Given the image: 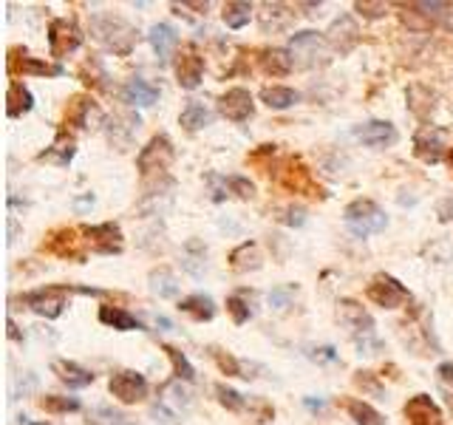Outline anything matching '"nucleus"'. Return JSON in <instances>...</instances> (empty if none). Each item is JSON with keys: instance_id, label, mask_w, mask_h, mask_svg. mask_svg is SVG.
<instances>
[{"instance_id": "f257e3e1", "label": "nucleus", "mask_w": 453, "mask_h": 425, "mask_svg": "<svg viewBox=\"0 0 453 425\" xmlns=\"http://www.w3.org/2000/svg\"><path fill=\"white\" fill-rule=\"evenodd\" d=\"M91 37L119 57H128L133 51V46L139 43L136 28L125 17L111 15V12H97L91 17Z\"/></svg>"}, {"instance_id": "f03ea898", "label": "nucleus", "mask_w": 453, "mask_h": 425, "mask_svg": "<svg viewBox=\"0 0 453 425\" xmlns=\"http://www.w3.org/2000/svg\"><path fill=\"white\" fill-rule=\"evenodd\" d=\"M343 221L346 227L357 235V238H369V235H377L388 227V216L385 210L371 201V199H354L351 204H346L343 210Z\"/></svg>"}, {"instance_id": "7ed1b4c3", "label": "nucleus", "mask_w": 453, "mask_h": 425, "mask_svg": "<svg viewBox=\"0 0 453 425\" xmlns=\"http://www.w3.org/2000/svg\"><path fill=\"white\" fill-rule=\"evenodd\" d=\"M190 406H193V391L185 386V380H170L159 391V403L154 406V417H156V422L176 425L190 411Z\"/></svg>"}, {"instance_id": "20e7f679", "label": "nucleus", "mask_w": 453, "mask_h": 425, "mask_svg": "<svg viewBox=\"0 0 453 425\" xmlns=\"http://www.w3.org/2000/svg\"><path fill=\"white\" fill-rule=\"evenodd\" d=\"M289 54L295 60V66L300 69H315V66H326L329 63V40L312 28L306 32H295L289 37Z\"/></svg>"}, {"instance_id": "39448f33", "label": "nucleus", "mask_w": 453, "mask_h": 425, "mask_svg": "<svg viewBox=\"0 0 453 425\" xmlns=\"http://www.w3.org/2000/svg\"><path fill=\"white\" fill-rule=\"evenodd\" d=\"M173 159H176L173 142H170L165 134H159V136H154V139H150V142L139 150L136 168H139V173L147 179V176H154V173H165V170L173 165Z\"/></svg>"}, {"instance_id": "423d86ee", "label": "nucleus", "mask_w": 453, "mask_h": 425, "mask_svg": "<svg viewBox=\"0 0 453 425\" xmlns=\"http://www.w3.org/2000/svg\"><path fill=\"white\" fill-rule=\"evenodd\" d=\"M71 287H43V289H35V292H26L23 295V303L35 315L40 318H59L66 312V295H68Z\"/></svg>"}, {"instance_id": "0eeeda50", "label": "nucleus", "mask_w": 453, "mask_h": 425, "mask_svg": "<svg viewBox=\"0 0 453 425\" xmlns=\"http://www.w3.org/2000/svg\"><path fill=\"white\" fill-rule=\"evenodd\" d=\"M366 295L382 309H397L405 300H411V292L394 275H385V272H377V275L371 278V284L366 287Z\"/></svg>"}, {"instance_id": "6e6552de", "label": "nucleus", "mask_w": 453, "mask_h": 425, "mask_svg": "<svg viewBox=\"0 0 453 425\" xmlns=\"http://www.w3.org/2000/svg\"><path fill=\"white\" fill-rule=\"evenodd\" d=\"M82 46V32L77 28L74 20H66V17H57L51 20L48 26V48H51V57H66V54H74L77 48Z\"/></svg>"}, {"instance_id": "1a4fd4ad", "label": "nucleus", "mask_w": 453, "mask_h": 425, "mask_svg": "<svg viewBox=\"0 0 453 425\" xmlns=\"http://www.w3.org/2000/svg\"><path fill=\"white\" fill-rule=\"evenodd\" d=\"M108 388L111 394L119 400V403H125V406H133V403H142L147 397V380L139 374V372H116L111 380H108Z\"/></svg>"}, {"instance_id": "9d476101", "label": "nucleus", "mask_w": 453, "mask_h": 425, "mask_svg": "<svg viewBox=\"0 0 453 425\" xmlns=\"http://www.w3.org/2000/svg\"><path fill=\"white\" fill-rule=\"evenodd\" d=\"M354 139H360L366 147H391V145H397L400 134L397 128L385 123V119H371V123H362L354 128Z\"/></svg>"}, {"instance_id": "9b49d317", "label": "nucleus", "mask_w": 453, "mask_h": 425, "mask_svg": "<svg viewBox=\"0 0 453 425\" xmlns=\"http://www.w3.org/2000/svg\"><path fill=\"white\" fill-rule=\"evenodd\" d=\"M219 111H221V116L230 119V123H247V119L255 114L252 94L247 88H230L219 100Z\"/></svg>"}, {"instance_id": "f8f14e48", "label": "nucleus", "mask_w": 453, "mask_h": 425, "mask_svg": "<svg viewBox=\"0 0 453 425\" xmlns=\"http://www.w3.org/2000/svg\"><path fill=\"white\" fill-rule=\"evenodd\" d=\"M85 235H88V244L94 253L100 255H113V253H122V230L113 221H105V224H97V227H85Z\"/></svg>"}, {"instance_id": "ddd939ff", "label": "nucleus", "mask_w": 453, "mask_h": 425, "mask_svg": "<svg viewBox=\"0 0 453 425\" xmlns=\"http://www.w3.org/2000/svg\"><path fill=\"white\" fill-rule=\"evenodd\" d=\"M338 318H340V323H346L349 329H354V338L374 335V318L366 309H362L357 300H351V298H343L338 303Z\"/></svg>"}, {"instance_id": "4468645a", "label": "nucleus", "mask_w": 453, "mask_h": 425, "mask_svg": "<svg viewBox=\"0 0 453 425\" xmlns=\"http://www.w3.org/2000/svg\"><path fill=\"white\" fill-rule=\"evenodd\" d=\"M414 154L422 159V162H442L445 156V134L434 125H425L416 136H414Z\"/></svg>"}, {"instance_id": "2eb2a0df", "label": "nucleus", "mask_w": 453, "mask_h": 425, "mask_svg": "<svg viewBox=\"0 0 453 425\" xmlns=\"http://www.w3.org/2000/svg\"><path fill=\"white\" fill-rule=\"evenodd\" d=\"M176 77H178V85L181 88H198L201 85V77H204V57L196 51V48H187L185 54H178L176 60Z\"/></svg>"}, {"instance_id": "dca6fc26", "label": "nucleus", "mask_w": 453, "mask_h": 425, "mask_svg": "<svg viewBox=\"0 0 453 425\" xmlns=\"http://www.w3.org/2000/svg\"><path fill=\"white\" fill-rule=\"evenodd\" d=\"M405 419L408 425H442V411L428 394H416L405 403Z\"/></svg>"}, {"instance_id": "f3484780", "label": "nucleus", "mask_w": 453, "mask_h": 425, "mask_svg": "<svg viewBox=\"0 0 453 425\" xmlns=\"http://www.w3.org/2000/svg\"><path fill=\"white\" fill-rule=\"evenodd\" d=\"M159 94L162 91L154 85V82H147L142 77H131L122 88V100L128 105H136V108H150V105H156L159 102Z\"/></svg>"}, {"instance_id": "a211bd4d", "label": "nucleus", "mask_w": 453, "mask_h": 425, "mask_svg": "<svg viewBox=\"0 0 453 425\" xmlns=\"http://www.w3.org/2000/svg\"><path fill=\"white\" fill-rule=\"evenodd\" d=\"M326 40H329V46L340 48L343 54L351 51V48L357 46V40H360V28H357V23L351 20V15H340L335 23H331Z\"/></svg>"}, {"instance_id": "6ab92c4d", "label": "nucleus", "mask_w": 453, "mask_h": 425, "mask_svg": "<svg viewBox=\"0 0 453 425\" xmlns=\"http://www.w3.org/2000/svg\"><path fill=\"white\" fill-rule=\"evenodd\" d=\"M51 372L59 377V383H66L68 388H85V386L94 383V374H91L88 369H82V366H77V363H71V360H54Z\"/></svg>"}, {"instance_id": "aec40b11", "label": "nucleus", "mask_w": 453, "mask_h": 425, "mask_svg": "<svg viewBox=\"0 0 453 425\" xmlns=\"http://www.w3.org/2000/svg\"><path fill=\"white\" fill-rule=\"evenodd\" d=\"M147 37H150V46H154V51L159 54V60H162V63H167L173 48L178 46V32H176L170 23H156L154 28H150Z\"/></svg>"}, {"instance_id": "412c9836", "label": "nucleus", "mask_w": 453, "mask_h": 425, "mask_svg": "<svg viewBox=\"0 0 453 425\" xmlns=\"http://www.w3.org/2000/svg\"><path fill=\"white\" fill-rule=\"evenodd\" d=\"M178 309L185 312V315H190V318H196V320H213L216 318V300L210 298V295L196 292V295L181 298L178 300Z\"/></svg>"}, {"instance_id": "4be33fe9", "label": "nucleus", "mask_w": 453, "mask_h": 425, "mask_svg": "<svg viewBox=\"0 0 453 425\" xmlns=\"http://www.w3.org/2000/svg\"><path fill=\"white\" fill-rule=\"evenodd\" d=\"M35 108V97L23 82H9V91H6V114L15 119V116H23Z\"/></svg>"}, {"instance_id": "5701e85b", "label": "nucleus", "mask_w": 453, "mask_h": 425, "mask_svg": "<svg viewBox=\"0 0 453 425\" xmlns=\"http://www.w3.org/2000/svg\"><path fill=\"white\" fill-rule=\"evenodd\" d=\"M74 154H77V145H74V139L63 131V134L54 139V145L46 150V154H40V159H46V162H51V165H57V168H68L71 159H74Z\"/></svg>"}, {"instance_id": "b1692460", "label": "nucleus", "mask_w": 453, "mask_h": 425, "mask_svg": "<svg viewBox=\"0 0 453 425\" xmlns=\"http://www.w3.org/2000/svg\"><path fill=\"white\" fill-rule=\"evenodd\" d=\"M261 250H258V244L255 241H244L241 247H235L232 253H230V266L235 269V272H250V269H261Z\"/></svg>"}, {"instance_id": "393cba45", "label": "nucleus", "mask_w": 453, "mask_h": 425, "mask_svg": "<svg viewBox=\"0 0 453 425\" xmlns=\"http://www.w3.org/2000/svg\"><path fill=\"white\" fill-rule=\"evenodd\" d=\"M261 100L272 111H284V108H292L295 102H300V94H297L295 88H286V85H266L261 91Z\"/></svg>"}, {"instance_id": "a878e982", "label": "nucleus", "mask_w": 453, "mask_h": 425, "mask_svg": "<svg viewBox=\"0 0 453 425\" xmlns=\"http://www.w3.org/2000/svg\"><path fill=\"white\" fill-rule=\"evenodd\" d=\"M100 320L119 329V332H136V329H145L142 320L125 309H119V307H100Z\"/></svg>"}, {"instance_id": "bb28decb", "label": "nucleus", "mask_w": 453, "mask_h": 425, "mask_svg": "<svg viewBox=\"0 0 453 425\" xmlns=\"http://www.w3.org/2000/svg\"><path fill=\"white\" fill-rule=\"evenodd\" d=\"M147 281H150V292L159 295V298H176V295H178V278L173 275L167 266L154 269V272L147 275Z\"/></svg>"}, {"instance_id": "cd10ccee", "label": "nucleus", "mask_w": 453, "mask_h": 425, "mask_svg": "<svg viewBox=\"0 0 453 425\" xmlns=\"http://www.w3.org/2000/svg\"><path fill=\"white\" fill-rule=\"evenodd\" d=\"M261 63H264V71L275 74V77H284V74H289L295 69V60H292V54L286 48H269V51H264Z\"/></svg>"}, {"instance_id": "c85d7f7f", "label": "nucleus", "mask_w": 453, "mask_h": 425, "mask_svg": "<svg viewBox=\"0 0 453 425\" xmlns=\"http://www.w3.org/2000/svg\"><path fill=\"white\" fill-rule=\"evenodd\" d=\"M178 125L185 128L187 134H196V131L210 125V111L201 102H187V108L181 111V116H178Z\"/></svg>"}, {"instance_id": "c756f323", "label": "nucleus", "mask_w": 453, "mask_h": 425, "mask_svg": "<svg viewBox=\"0 0 453 425\" xmlns=\"http://www.w3.org/2000/svg\"><path fill=\"white\" fill-rule=\"evenodd\" d=\"M204 247L198 244V241H187L185 244V258H181V266H185L193 278H201L207 272V261H204Z\"/></svg>"}, {"instance_id": "7c9ffc66", "label": "nucleus", "mask_w": 453, "mask_h": 425, "mask_svg": "<svg viewBox=\"0 0 453 425\" xmlns=\"http://www.w3.org/2000/svg\"><path fill=\"white\" fill-rule=\"evenodd\" d=\"M346 411L351 414V419H354L357 425H385V417H382L374 406L362 403V400H349V403H346Z\"/></svg>"}, {"instance_id": "2f4dec72", "label": "nucleus", "mask_w": 453, "mask_h": 425, "mask_svg": "<svg viewBox=\"0 0 453 425\" xmlns=\"http://www.w3.org/2000/svg\"><path fill=\"white\" fill-rule=\"evenodd\" d=\"M91 114H100L97 102L88 100V97H77L68 108V123L77 128H91Z\"/></svg>"}, {"instance_id": "473e14b6", "label": "nucleus", "mask_w": 453, "mask_h": 425, "mask_svg": "<svg viewBox=\"0 0 453 425\" xmlns=\"http://www.w3.org/2000/svg\"><path fill=\"white\" fill-rule=\"evenodd\" d=\"M252 17V3H247V0H232V3L224 6V23L230 28H244Z\"/></svg>"}, {"instance_id": "72a5a7b5", "label": "nucleus", "mask_w": 453, "mask_h": 425, "mask_svg": "<svg viewBox=\"0 0 453 425\" xmlns=\"http://www.w3.org/2000/svg\"><path fill=\"white\" fill-rule=\"evenodd\" d=\"M258 20H261V26L266 28V32H269V26L272 28H284V26H289L292 12H286V6H281V3H266L264 12L258 15Z\"/></svg>"}, {"instance_id": "f704fd0d", "label": "nucleus", "mask_w": 453, "mask_h": 425, "mask_svg": "<svg viewBox=\"0 0 453 425\" xmlns=\"http://www.w3.org/2000/svg\"><path fill=\"white\" fill-rule=\"evenodd\" d=\"M170 363H173V372H176V380H185V383H193L196 380V369L190 366V360L185 357V352L176 349V346H165Z\"/></svg>"}, {"instance_id": "c9c22d12", "label": "nucleus", "mask_w": 453, "mask_h": 425, "mask_svg": "<svg viewBox=\"0 0 453 425\" xmlns=\"http://www.w3.org/2000/svg\"><path fill=\"white\" fill-rule=\"evenodd\" d=\"M20 71H23V74H37V77H63V74H66V69H63V66L40 63V60H35V57H26V54H23V60H20Z\"/></svg>"}, {"instance_id": "e433bc0d", "label": "nucleus", "mask_w": 453, "mask_h": 425, "mask_svg": "<svg viewBox=\"0 0 453 425\" xmlns=\"http://www.w3.org/2000/svg\"><path fill=\"white\" fill-rule=\"evenodd\" d=\"M247 298V292L244 289H241V292H232L230 298H227V312L232 315V320L241 326V323H247L250 318H252V307H250V303L244 300Z\"/></svg>"}, {"instance_id": "4c0bfd02", "label": "nucleus", "mask_w": 453, "mask_h": 425, "mask_svg": "<svg viewBox=\"0 0 453 425\" xmlns=\"http://www.w3.org/2000/svg\"><path fill=\"white\" fill-rule=\"evenodd\" d=\"M216 394H219V403H221L227 411H244V408H247L244 394L235 391V388H230V386H224V383L216 386Z\"/></svg>"}, {"instance_id": "58836bf2", "label": "nucleus", "mask_w": 453, "mask_h": 425, "mask_svg": "<svg viewBox=\"0 0 453 425\" xmlns=\"http://www.w3.org/2000/svg\"><path fill=\"white\" fill-rule=\"evenodd\" d=\"M40 406L51 414H68V411H80V400L77 397H57V394H48V397L40 400Z\"/></svg>"}, {"instance_id": "ea45409f", "label": "nucleus", "mask_w": 453, "mask_h": 425, "mask_svg": "<svg viewBox=\"0 0 453 425\" xmlns=\"http://www.w3.org/2000/svg\"><path fill=\"white\" fill-rule=\"evenodd\" d=\"M216 357V363H219V369L224 372V374H230V377H244V366L235 360V357H230V354H224V352H219V349H213L210 352Z\"/></svg>"}, {"instance_id": "a19ab883", "label": "nucleus", "mask_w": 453, "mask_h": 425, "mask_svg": "<svg viewBox=\"0 0 453 425\" xmlns=\"http://www.w3.org/2000/svg\"><path fill=\"white\" fill-rule=\"evenodd\" d=\"M292 298H295V287H278L269 292V307H275L278 312L292 307Z\"/></svg>"}, {"instance_id": "79ce46f5", "label": "nucleus", "mask_w": 453, "mask_h": 425, "mask_svg": "<svg viewBox=\"0 0 453 425\" xmlns=\"http://www.w3.org/2000/svg\"><path fill=\"white\" fill-rule=\"evenodd\" d=\"M227 185H230V193H235L238 199H252L255 196V185L244 176H230Z\"/></svg>"}, {"instance_id": "37998d69", "label": "nucleus", "mask_w": 453, "mask_h": 425, "mask_svg": "<svg viewBox=\"0 0 453 425\" xmlns=\"http://www.w3.org/2000/svg\"><path fill=\"white\" fill-rule=\"evenodd\" d=\"M97 417H102L100 425H136L131 417L119 414V411H113V408H97Z\"/></svg>"}, {"instance_id": "c03bdc74", "label": "nucleus", "mask_w": 453, "mask_h": 425, "mask_svg": "<svg viewBox=\"0 0 453 425\" xmlns=\"http://www.w3.org/2000/svg\"><path fill=\"white\" fill-rule=\"evenodd\" d=\"M357 343V352L366 354V357H374L377 352H382V341H377V335H369V338H354Z\"/></svg>"}, {"instance_id": "a18cd8bd", "label": "nucleus", "mask_w": 453, "mask_h": 425, "mask_svg": "<svg viewBox=\"0 0 453 425\" xmlns=\"http://www.w3.org/2000/svg\"><path fill=\"white\" fill-rule=\"evenodd\" d=\"M354 383L362 388V391H371V394H382V386L374 380V374L371 372H357V377H354Z\"/></svg>"}, {"instance_id": "49530a36", "label": "nucleus", "mask_w": 453, "mask_h": 425, "mask_svg": "<svg viewBox=\"0 0 453 425\" xmlns=\"http://www.w3.org/2000/svg\"><path fill=\"white\" fill-rule=\"evenodd\" d=\"M306 354L317 363H335L338 360V349L335 346H320V349H306Z\"/></svg>"}, {"instance_id": "de8ad7c7", "label": "nucleus", "mask_w": 453, "mask_h": 425, "mask_svg": "<svg viewBox=\"0 0 453 425\" xmlns=\"http://www.w3.org/2000/svg\"><path fill=\"white\" fill-rule=\"evenodd\" d=\"M304 221H306V210H304V207H286L284 224H289V227H304Z\"/></svg>"}, {"instance_id": "09e8293b", "label": "nucleus", "mask_w": 453, "mask_h": 425, "mask_svg": "<svg viewBox=\"0 0 453 425\" xmlns=\"http://www.w3.org/2000/svg\"><path fill=\"white\" fill-rule=\"evenodd\" d=\"M354 9L366 12V17H382L388 6H385V3H354Z\"/></svg>"}, {"instance_id": "8fccbe9b", "label": "nucleus", "mask_w": 453, "mask_h": 425, "mask_svg": "<svg viewBox=\"0 0 453 425\" xmlns=\"http://www.w3.org/2000/svg\"><path fill=\"white\" fill-rule=\"evenodd\" d=\"M207 181H210V185H224L227 179H219L216 173H210V176H207ZM227 190H230V185H227V188H216V190H213V201H221V199H227Z\"/></svg>"}, {"instance_id": "3c124183", "label": "nucleus", "mask_w": 453, "mask_h": 425, "mask_svg": "<svg viewBox=\"0 0 453 425\" xmlns=\"http://www.w3.org/2000/svg\"><path fill=\"white\" fill-rule=\"evenodd\" d=\"M436 374L442 377V383H447V386H453V363H442V366L436 369Z\"/></svg>"}, {"instance_id": "603ef678", "label": "nucleus", "mask_w": 453, "mask_h": 425, "mask_svg": "<svg viewBox=\"0 0 453 425\" xmlns=\"http://www.w3.org/2000/svg\"><path fill=\"white\" fill-rule=\"evenodd\" d=\"M88 207H94V193H85L82 199H74V210H88Z\"/></svg>"}, {"instance_id": "864d4df0", "label": "nucleus", "mask_w": 453, "mask_h": 425, "mask_svg": "<svg viewBox=\"0 0 453 425\" xmlns=\"http://www.w3.org/2000/svg\"><path fill=\"white\" fill-rule=\"evenodd\" d=\"M442 219H445V221L453 219V199H447V201L442 204Z\"/></svg>"}, {"instance_id": "5fc2aeb1", "label": "nucleus", "mask_w": 453, "mask_h": 425, "mask_svg": "<svg viewBox=\"0 0 453 425\" xmlns=\"http://www.w3.org/2000/svg\"><path fill=\"white\" fill-rule=\"evenodd\" d=\"M304 403H306V406H309V408H312V411H320V408H323V406H326V403H323V400H312V397H306V400H304Z\"/></svg>"}, {"instance_id": "6e6d98bb", "label": "nucleus", "mask_w": 453, "mask_h": 425, "mask_svg": "<svg viewBox=\"0 0 453 425\" xmlns=\"http://www.w3.org/2000/svg\"><path fill=\"white\" fill-rule=\"evenodd\" d=\"M23 425H48V422H23Z\"/></svg>"}, {"instance_id": "4d7b16f0", "label": "nucleus", "mask_w": 453, "mask_h": 425, "mask_svg": "<svg viewBox=\"0 0 453 425\" xmlns=\"http://www.w3.org/2000/svg\"><path fill=\"white\" fill-rule=\"evenodd\" d=\"M450 165H453V150H450Z\"/></svg>"}]
</instances>
